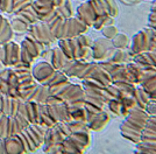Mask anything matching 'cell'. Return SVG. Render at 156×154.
Masks as SVG:
<instances>
[{"mask_svg":"<svg viewBox=\"0 0 156 154\" xmlns=\"http://www.w3.org/2000/svg\"><path fill=\"white\" fill-rule=\"evenodd\" d=\"M148 117L149 115L144 109H141L139 106H134L133 109H130L125 122L120 126L122 137L134 144H137L141 139V134L148 120Z\"/></svg>","mask_w":156,"mask_h":154,"instance_id":"obj_1","label":"cell"},{"mask_svg":"<svg viewBox=\"0 0 156 154\" xmlns=\"http://www.w3.org/2000/svg\"><path fill=\"white\" fill-rule=\"evenodd\" d=\"M28 32H29V38L35 40L36 42H40L42 45H49L54 42L56 38L52 35L51 31L49 28V26L47 22H42V24H33L29 25L28 27Z\"/></svg>","mask_w":156,"mask_h":154,"instance_id":"obj_2","label":"cell"},{"mask_svg":"<svg viewBox=\"0 0 156 154\" xmlns=\"http://www.w3.org/2000/svg\"><path fill=\"white\" fill-rule=\"evenodd\" d=\"M55 71L56 70L54 69V67L50 63H48V62H40V63H37L33 68L32 76L36 82H39L40 84L44 85L49 81V78L54 75Z\"/></svg>","mask_w":156,"mask_h":154,"instance_id":"obj_3","label":"cell"},{"mask_svg":"<svg viewBox=\"0 0 156 154\" xmlns=\"http://www.w3.org/2000/svg\"><path fill=\"white\" fill-rule=\"evenodd\" d=\"M2 146H4V152L5 154H23L25 147L23 144L20 139L18 134L9 135L6 138H2Z\"/></svg>","mask_w":156,"mask_h":154,"instance_id":"obj_4","label":"cell"},{"mask_svg":"<svg viewBox=\"0 0 156 154\" xmlns=\"http://www.w3.org/2000/svg\"><path fill=\"white\" fill-rule=\"evenodd\" d=\"M108 113L105 111H99L94 115L90 116L89 118H86V125L89 130H93V131H100L101 128L104 127L105 125L108 123Z\"/></svg>","mask_w":156,"mask_h":154,"instance_id":"obj_5","label":"cell"},{"mask_svg":"<svg viewBox=\"0 0 156 154\" xmlns=\"http://www.w3.org/2000/svg\"><path fill=\"white\" fill-rule=\"evenodd\" d=\"M21 47H23V48H25V49H26V50L32 55L33 57L35 58V57H37V56L41 55L43 45H42V43H40V42H36V41H35V40H33L32 38L27 36V38L22 41Z\"/></svg>","mask_w":156,"mask_h":154,"instance_id":"obj_6","label":"cell"},{"mask_svg":"<svg viewBox=\"0 0 156 154\" xmlns=\"http://www.w3.org/2000/svg\"><path fill=\"white\" fill-rule=\"evenodd\" d=\"M108 54V47L106 46L104 40L99 38L92 46V55L96 60H104Z\"/></svg>","mask_w":156,"mask_h":154,"instance_id":"obj_7","label":"cell"},{"mask_svg":"<svg viewBox=\"0 0 156 154\" xmlns=\"http://www.w3.org/2000/svg\"><path fill=\"white\" fill-rule=\"evenodd\" d=\"M16 16H19L20 19H22L23 21H26L27 24H29V25L36 24V22L39 21L37 15H36V13L34 12L32 5H29V6L27 7V8H25L23 11H21L19 14H16Z\"/></svg>","mask_w":156,"mask_h":154,"instance_id":"obj_8","label":"cell"},{"mask_svg":"<svg viewBox=\"0 0 156 154\" xmlns=\"http://www.w3.org/2000/svg\"><path fill=\"white\" fill-rule=\"evenodd\" d=\"M11 27L14 32L18 33H23L28 31V27H29V24H27L26 21H23L22 19H20L19 16H15L11 22Z\"/></svg>","mask_w":156,"mask_h":154,"instance_id":"obj_9","label":"cell"},{"mask_svg":"<svg viewBox=\"0 0 156 154\" xmlns=\"http://www.w3.org/2000/svg\"><path fill=\"white\" fill-rule=\"evenodd\" d=\"M14 31L11 27V24L6 25L1 31H0V45H5L7 42H11V40L13 38Z\"/></svg>","mask_w":156,"mask_h":154,"instance_id":"obj_10","label":"cell"},{"mask_svg":"<svg viewBox=\"0 0 156 154\" xmlns=\"http://www.w3.org/2000/svg\"><path fill=\"white\" fill-rule=\"evenodd\" d=\"M112 45L117 49H125L128 45L127 36L124 34H117L114 38H112Z\"/></svg>","mask_w":156,"mask_h":154,"instance_id":"obj_11","label":"cell"},{"mask_svg":"<svg viewBox=\"0 0 156 154\" xmlns=\"http://www.w3.org/2000/svg\"><path fill=\"white\" fill-rule=\"evenodd\" d=\"M32 0H14V6H13V13L16 15L19 14L21 11H23L25 8L32 5Z\"/></svg>","mask_w":156,"mask_h":154,"instance_id":"obj_12","label":"cell"},{"mask_svg":"<svg viewBox=\"0 0 156 154\" xmlns=\"http://www.w3.org/2000/svg\"><path fill=\"white\" fill-rule=\"evenodd\" d=\"M20 62V46L13 42L12 56H11V65H15Z\"/></svg>","mask_w":156,"mask_h":154,"instance_id":"obj_13","label":"cell"},{"mask_svg":"<svg viewBox=\"0 0 156 154\" xmlns=\"http://www.w3.org/2000/svg\"><path fill=\"white\" fill-rule=\"evenodd\" d=\"M14 0H0V11L6 13H13Z\"/></svg>","mask_w":156,"mask_h":154,"instance_id":"obj_14","label":"cell"},{"mask_svg":"<svg viewBox=\"0 0 156 154\" xmlns=\"http://www.w3.org/2000/svg\"><path fill=\"white\" fill-rule=\"evenodd\" d=\"M103 34H104V36L106 38H114L115 35H117V28L114 27V26H106L104 29H103Z\"/></svg>","mask_w":156,"mask_h":154,"instance_id":"obj_15","label":"cell"},{"mask_svg":"<svg viewBox=\"0 0 156 154\" xmlns=\"http://www.w3.org/2000/svg\"><path fill=\"white\" fill-rule=\"evenodd\" d=\"M2 60H4V46L0 45V61L2 62Z\"/></svg>","mask_w":156,"mask_h":154,"instance_id":"obj_16","label":"cell"},{"mask_svg":"<svg viewBox=\"0 0 156 154\" xmlns=\"http://www.w3.org/2000/svg\"><path fill=\"white\" fill-rule=\"evenodd\" d=\"M1 95H2V94H1V92H0V96H1Z\"/></svg>","mask_w":156,"mask_h":154,"instance_id":"obj_17","label":"cell"}]
</instances>
